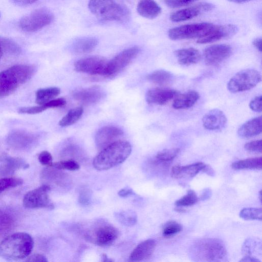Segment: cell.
<instances>
[{
	"label": "cell",
	"instance_id": "ac0fdd59",
	"mask_svg": "<svg viewBox=\"0 0 262 262\" xmlns=\"http://www.w3.org/2000/svg\"><path fill=\"white\" fill-rule=\"evenodd\" d=\"M179 92L166 88H154L149 90L146 94V100L149 104L164 105L176 97Z\"/></svg>",
	"mask_w": 262,
	"mask_h": 262
},
{
	"label": "cell",
	"instance_id": "74e56055",
	"mask_svg": "<svg viewBox=\"0 0 262 262\" xmlns=\"http://www.w3.org/2000/svg\"><path fill=\"white\" fill-rule=\"evenodd\" d=\"M49 167L59 170H68L71 171L77 170L79 169L80 166L75 160L70 159L52 163Z\"/></svg>",
	"mask_w": 262,
	"mask_h": 262
},
{
	"label": "cell",
	"instance_id": "c3c4849f",
	"mask_svg": "<svg viewBox=\"0 0 262 262\" xmlns=\"http://www.w3.org/2000/svg\"><path fill=\"white\" fill-rule=\"evenodd\" d=\"M91 193L88 189H83L79 194V202L83 205H88L91 201Z\"/></svg>",
	"mask_w": 262,
	"mask_h": 262
},
{
	"label": "cell",
	"instance_id": "8d00e7d4",
	"mask_svg": "<svg viewBox=\"0 0 262 262\" xmlns=\"http://www.w3.org/2000/svg\"><path fill=\"white\" fill-rule=\"evenodd\" d=\"M199 200V198L193 190H189L186 195L175 202V205L177 207L190 206L195 204Z\"/></svg>",
	"mask_w": 262,
	"mask_h": 262
},
{
	"label": "cell",
	"instance_id": "83f0119b",
	"mask_svg": "<svg viewBox=\"0 0 262 262\" xmlns=\"http://www.w3.org/2000/svg\"><path fill=\"white\" fill-rule=\"evenodd\" d=\"M98 43L93 37H84L76 39L72 45V51L76 54H85L92 51Z\"/></svg>",
	"mask_w": 262,
	"mask_h": 262
},
{
	"label": "cell",
	"instance_id": "44dd1931",
	"mask_svg": "<svg viewBox=\"0 0 262 262\" xmlns=\"http://www.w3.org/2000/svg\"><path fill=\"white\" fill-rule=\"evenodd\" d=\"M35 140V137L31 133L23 130H15L9 135L7 143L12 148L21 149L31 146Z\"/></svg>",
	"mask_w": 262,
	"mask_h": 262
},
{
	"label": "cell",
	"instance_id": "ba28073f",
	"mask_svg": "<svg viewBox=\"0 0 262 262\" xmlns=\"http://www.w3.org/2000/svg\"><path fill=\"white\" fill-rule=\"evenodd\" d=\"M53 19L54 16L49 10L39 9L22 17L19 25L24 31L33 32L49 25Z\"/></svg>",
	"mask_w": 262,
	"mask_h": 262
},
{
	"label": "cell",
	"instance_id": "4316f807",
	"mask_svg": "<svg viewBox=\"0 0 262 262\" xmlns=\"http://www.w3.org/2000/svg\"><path fill=\"white\" fill-rule=\"evenodd\" d=\"M199 94L195 91H189L178 94L174 100L172 106L175 109H184L192 107L199 99Z\"/></svg>",
	"mask_w": 262,
	"mask_h": 262
},
{
	"label": "cell",
	"instance_id": "f907efd6",
	"mask_svg": "<svg viewBox=\"0 0 262 262\" xmlns=\"http://www.w3.org/2000/svg\"><path fill=\"white\" fill-rule=\"evenodd\" d=\"M118 194L121 197L126 198L135 194V193L132 189L125 188L119 190Z\"/></svg>",
	"mask_w": 262,
	"mask_h": 262
},
{
	"label": "cell",
	"instance_id": "bcb514c9",
	"mask_svg": "<svg viewBox=\"0 0 262 262\" xmlns=\"http://www.w3.org/2000/svg\"><path fill=\"white\" fill-rule=\"evenodd\" d=\"M249 107L253 111L261 112L262 111V97L258 96L254 97L249 103Z\"/></svg>",
	"mask_w": 262,
	"mask_h": 262
},
{
	"label": "cell",
	"instance_id": "9c48e42d",
	"mask_svg": "<svg viewBox=\"0 0 262 262\" xmlns=\"http://www.w3.org/2000/svg\"><path fill=\"white\" fill-rule=\"evenodd\" d=\"M51 187L48 184L28 191L24 196L23 204L27 208H47L53 209L54 205L49 197Z\"/></svg>",
	"mask_w": 262,
	"mask_h": 262
},
{
	"label": "cell",
	"instance_id": "6f0895ef",
	"mask_svg": "<svg viewBox=\"0 0 262 262\" xmlns=\"http://www.w3.org/2000/svg\"><path fill=\"white\" fill-rule=\"evenodd\" d=\"M102 261L104 262H112L114 260L111 258H108L107 255L105 254H103L102 255Z\"/></svg>",
	"mask_w": 262,
	"mask_h": 262
},
{
	"label": "cell",
	"instance_id": "d4e9b609",
	"mask_svg": "<svg viewBox=\"0 0 262 262\" xmlns=\"http://www.w3.org/2000/svg\"><path fill=\"white\" fill-rule=\"evenodd\" d=\"M137 11L142 17L152 19L159 15L161 8L155 0H140Z\"/></svg>",
	"mask_w": 262,
	"mask_h": 262
},
{
	"label": "cell",
	"instance_id": "f6af8a7d",
	"mask_svg": "<svg viewBox=\"0 0 262 262\" xmlns=\"http://www.w3.org/2000/svg\"><path fill=\"white\" fill-rule=\"evenodd\" d=\"M196 0H165L166 5L172 8H178L189 4Z\"/></svg>",
	"mask_w": 262,
	"mask_h": 262
},
{
	"label": "cell",
	"instance_id": "4fadbf2b",
	"mask_svg": "<svg viewBox=\"0 0 262 262\" xmlns=\"http://www.w3.org/2000/svg\"><path fill=\"white\" fill-rule=\"evenodd\" d=\"M232 51L231 47L226 44L210 46L204 51V61L207 66L216 65L228 58Z\"/></svg>",
	"mask_w": 262,
	"mask_h": 262
},
{
	"label": "cell",
	"instance_id": "1f68e13d",
	"mask_svg": "<svg viewBox=\"0 0 262 262\" xmlns=\"http://www.w3.org/2000/svg\"><path fill=\"white\" fill-rule=\"evenodd\" d=\"M83 112V109L81 106L70 110L59 121V125L62 127H66L74 124L80 118Z\"/></svg>",
	"mask_w": 262,
	"mask_h": 262
},
{
	"label": "cell",
	"instance_id": "30bf717a",
	"mask_svg": "<svg viewBox=\"0 0 262 262\" xmlns=\"http://www.w3.org/2000/svg\"><path fill=\"white\" fill-rule=\"evenodd\" d=\"M140 51L139 47H133L119 53L107 62L104 76H113L121 71L138 55Z\"/></svg>",
	"mask_w": 262,
	"mask_h": 262
},
{
	"label": "cell",
	"instance_id": "5b68a950",
	"mask_svg": "<svg viewBox=\"0 0 262 262\" xmlns=\"http://www.w3.org/2000/svg\"><path fill=\"white\" fill-rule=\"evenodd\" d=\"M88 7L96 17L102 20L121 21L128 14L127 9L114 0H90Z\"/></svg>",
	"mask_w": 262,
	"mask_h": 262
},
{
	"label": "cell",
	"instance_id": "f5cc1de1",
	"mask_svg": "<svg viewBox=\"0 0 262 262\" xmlns=\"http://www.w3.org/2000/svg\"><path fill=\"white\" fill-rule=\"evenodd\" d=\"M202 171L207 173L210 176H213L214 175V171L213 169L208 165L205 164V166L202 169Z\"/></svg>",
	"mask_w": 262,
	"mask_h": 262
},
{
	"label": "cell",
	"instance_id": "d6a6232c",
	"mask_svg": "<svg viewBox=\"0 0 262 262\" xmlns=\"http://www.w3.org/2000/svg\"><path fill=\"white\" fill-rule=\"evenodd\" d=\"M116 220L122 225L126 226L135 225L137 222L136 213L133 210H122L115 213Z\"/></svg>",
	"mask_w": 262,
	"mask_h": 262
},
{
	"label": "cell",
	"instance_id": "6125c7cd",
	"mask_svg": "<svg viewBox=\"0 0 262 262\" xmlns=\"http://www.w3.org/2000/svg\"><path fill=\"white\" fill-rule=\"evenodd\" d=\"M261 191L260 190L259 193V200H260V202L261 201Z\"/></svg>",
	"mask_w": 262,
	"mask_h": 262
},
{
	"label": "cell",
	"instance_id": "6da1fadb",
	"mask_svg": "<svg viewBox=\"0 0 262 262\" xmlns=\"http://www.w3.org/2000/svg\"><path fill=\"white\" fill-rule=\"evenodd\" d=\"M34 242L26 232L12 234L0 244V256L7 260H18L27 258L32 252Z\"/></svg>",
	"mask_w": 262,
	"mask_h": 262
},
{
	"label": "cell",
	"instance_id": "db71d44e",
	"mask_svg": "<svg viewBox=\"0 0 262 262\" xmlns=\"http://www.w3.org/2000/svg\"><path fill=\"white\" fill-rule=\"evenodd\" d=\"M253 46L259 51L261 52V38H256L252 42Z\"/></svg>",
	"mask_w": 262,
	"mask_h": 262
},
{
	"label": "cell",
	"instance_id": "277c9868",
	"mask_svg": "<svg viewBox=\"0 0 262 262\" xmlns=\"http://www.w3.org/2000/svg\"><path fill=\"white\" fill-rule=\"evenodd\" d=\"M34 69L31 66H13L0 72V94L4 97L13 93L21 84L33 76Z\"/></svg>",
	"mask_w": 262,
	"mask_h": 262
},
{
	"label": "cell",
	"instance_id": "2e32d148",
	"mask_svg": "<svg viewBox=\"0 0 262 262\" xmlns=\"http://www.w3.org/2000/svg\"><path fill=\"white\" fill-rule=\"evenodd\" d=\"M237 31V26L234 25H215L210 33L201 38H198L197 42L201 44L212 42L232 36L235 34Z\"/></svg>",
	"mask_w": 262,
	"mask_h": 262
},
{
	"label": "cell",
	"instance_id": "4dcf8cb0",
	"mask_svg": "<svg viewBox=\"0 0 262 262\" xmlns=\"http://www.w3.org/2000/svg\"><path fill=\"white\" fill-rule=\"evenodd\" d=\"M146 78L152 83L163 85L171 82L173 75L170 72L166 70H158L148 74Z\"/></svg>",
	"mask_w": 262,
	"mask_h": 262
},
{
	"label": "cell",
	"instance_id": "7dc6e473",
	"mask_svg": "<svg viewBox=\"0 0 262 262\" xmlns=\"http://www.w3.org/2000/svg\"><path fill=\"white\" fill-rule=\"evenodd\" d=\"M257 245L256 241L249 238L247 239L243 247V251L247 254H251L252 251L254 250Z\"/></svg>",
	"mask_w": 262,
	"mask_h": 262
},
{
	"label": "cell",
	"instance_id": "816d5d0a",
	"mask_svg": "<svg viewBox=\"0 0 262 262\" xmlns=\"http://www.w3.org/2000/svg\"><path fill=\"white\" fill-rule=\"evenodd\" d=\"M37 0H12L15 4L19 6H27L32 4Z\"/></svg>",
	"mask_w": 262,
	"mask_h": 262
},
{
	"label": "cell",
	"instance_id": "f35d334b",
	"mask_svg": "<svg viewBox=\"0 0 262 262\" xmlns=\"http://www.w3.org/2000/svg\"><path fill=\"white\" fill-rule=\"evenodd\" d=\"M182 229V225L178 222L169 221L164 225L163 235L165 237H169L181 232Z\"/></svg>",
	"mask_w": 262,
	"mask_h": 262
},
{
	"label": "cell",
	"instance_id": "7402d4cb",
	"mask_svg": "<svg viewBox=\"0 0 262 262\" xmlns=\"http://www.w3.org/2000/svg\"><path fill=\"white\" fill-rule=\"evenodd\" d=\"M156 245V241L152 239H148L140 243L131 253L129 260L140 261L148 259L154 252Z\"/></svg>",
	"mask_w": 262,
	"mask_h": 262
},
{
	"label": "cell",
	"instance_id": "7a4b0ae2",
	"mask_svg": "<svg viewBox=\"0 0 262 262\" xmlns=\"http://www.w3.org/2000/svg\"><path fill=\"white\" fill-rule=\"evenodd\" d=\"M132 151L130 144L126 141H117L103 148L93 162L94 168L105 170L121 164Z\"/></svg>",
	"mask_w": 262,
	"mask_h": 262
},
{
	"label": "cell",
	"instance_id": "ee69618b",
	"mask_svg": "<svg viewBox=\"0 0 262 262\" xmlns=\"http://www.w3.org/2000/svg\"><path fill=\"white\" fill-rule=\"evenodd\" d=\"M44 111L41 105L38 106L22 107L19 108L18 112L21 114H36Z\"/></svg>",
	"mask_w": 262,
	"mask_h": 262
},
{
	"label": "cell",
	"instance_id": "681fc988",
	"mask_svg": "<svg viewBox=\"0 0 262 262\" xmlns=\"http://www.w3.org/2000/svg\"><path fill=\"white\" fill-rule=\"evenodd\" d=\"M26 261L31 262H47L48 259L43 255L37 253L29 255Z\"/></svg>",
	"mask_w": 262,
	"mask_h": 262
},
{
	"label": "cell",
	"instance_id": "ab89813d",
	"mask_svg": "<svg viewBox=\"0 0 262 262\" xmlns=\"http://www.w3.org/2000/svg\"><path fill=\"white\" fill-rule=\"evenodd\" d=\"M244 148L247 151L252 152L261 153L262 151V141L257 140L246 143Z\"/></svg>",
	"mask_w": 262,
	"mask_h": 262
},
{
	"label": "cell",
	"instance_id": "5bb4252c",
	"mask_svg": "<svg viewBox=\"0 0 262 262\" xmlns=\"http://www.w3.org/2000/svg\"><path fill=\"white\" fill-rule=\"evenodd\" d=\"M214 6L210 3H201L192 7L178 10L170 15L173 22H180L193 18L201 13L211 10Z\"/></svg>",
	"mask_w": 262,
	"mask_h": 262
},
{
	"label": "cell",
	"instance_id": "e0dca14e",
	"mask_svg": "<svg viewBox=\"0 0 262 262\" xmlns=\"http://www.w3.org/2000/svg\"><path fill=\"white\" fill-rule=\"evenodd\" d=\"M227 122L224 113L215 108L207 113L202 118L204 128L211 130H220L225 128Z\"/></svg>",
	"mask_w": 262,
	"mask_h": 262
},
{
	"label": "cell",
	"instance_id": "11a10c76",
	"mask_svg": "<svg viewBox=\"0 0 262 262\" xmlns=\"http://www.w3.org/2000/svg\"><path fill=\"white\" fill-rule=\"evenodd\" d=\"M239 261H252V262H258L260 261L258 259L252 257L250 255H247L242 259H241Z\"/></svg>",
	"mask_w": 262,
	"mask_h": 262
},
{
	"label": "cell",
	"instance_id": "b9f144b4",
	"mask_svg": "<svg viewBox=\"0 0 262 262\" xmlns=\"http://www.w3.org/2000/svg\"><path fill=\"white\" fill-rule=\"evenodd\" d=\"M66 104V100L63 98L52 99L47 103L42 104L44 111L49 108L61 107Z\"/></svg>",
	"mask_w": 262,
	"mask_h": 262
},
{
	"label": "cell",
	"instance_id": "603a6c76",
	"mask_svg": "<svg viewBox=\"0 0 262 262\" xmlns=\"http://www.w3.org/2000/svg\"><path fill=\"white\" fill-rule=\"evenodd\" d=\"M205 164L197 162L186 166L175 165L171 171V176L174 179L189 178L196 176L202 171Z\"/></svg>",
	"mask_w": 262,
	"mask_h": 262
},
{
	"label": "cell",
	"instance_id": "9f6ffc18",
	"mask_svg": "<svg viewBox=\"0 0 262 262\" xmlns=\"http://www.w3.org/2000/svg\"><path fill=\"white\" fill-rule=\"evenodd\" d=\"M211 194V191L209 189H204V192H203L201 195V200H205L208 199Z\"/></svg>",
	"mask_w": 262,
	"mask_h": 262
},
{
	"label": "cell",
	"instance_id": "484cf974",
	"mask_svg": "<svg viewBox=\"0 0 262 262\" xmlns=\"http://www.w3.org/2000/svg\"><path fill=\"white\" fill-rule=\"evenodd\" d=\"M179 64L189 66L196 63L201 59V54L199 50L193 48L179 49L174 51Z\"/></svg>",
	"mask_w": 262,
	"mask_h": 262
},
{
	"label": "cell",
	"instance_id": "f1b7e54d",
	"mask_svg": "<svg viewBox=\"0 0 262 262\" xmlns=\"http://www.w3.org/2000/svg\"><path fill=\"white\" fill-rule=\"evenodd\" d=\"M60 90L57 87L41 89L36 92V103L39 105L43 104L57 96Z\"/></svg>",
	"mask_w": 262,
	"mask_h": 262
},
{
	"label": "cell",
	"instance_id": "836d02e7",
	"mask_svg": "<svg viewBox=\"0 0 262 262\" xmlns=\"http://www.w3.org/2000/svg\"><path fill=\"white\" fill-rule=\"evenodd\" d=\"M180 152V149L172 148L165 149L159 151L156 155V161L159 163H166L172 161Z\"/></svg>",
	"mask_w": 262,
	"mask_h": 262
},
{
	"label": "cell",
	"instance_id": "7bdbcfd3",
	"mask_svg": "<svg viewBox=\"0 0 262 262\" xmlns=\"http://www.w3.org/2000/svg\"><path fill=\"white\" fill-rule=\"evenodd\" d=\"M39 162L43 165L50 166L52 164V156L48 151L44 150L40 152L38 156Z\"/></svg>",
	"mask_w": 262,
	"mask_h": 262
},
{
	"label": "cell",
	"instance_id": "8fae6325",
	"mask_svg": "<svg viewBox=\"0 0 262 262\" xmlns=\"http://www.w3.org/2000/svg\"><path fill=\"white\" fill-rule=\"evenodd\" d=\"M89 239L95 244L105 247L112 245L118 238L119 232L117 229L109 224H101L89 233Z\"/></svg>",
	"mask_w": 262,
	"mask_h": 262
},
{
	"label": "cell",
	"instance_id": "e575fe53",
	"mask_svg": "<svg viewBox=\"0 0 262 262\" xmlns=\"http://www.w3.org/2000/svg\"><path fill=\"white\" fill-rule=\"evenodd\" d=\"M239 216L245 220H259L262 219L261 208H245L239 212Z\"/></svg>",
	"mask_w": 262,
	"mask_h": 262
},
{
	"label": "cell",
	"instance_id": "d590c367",
	"mask_svg": "<svg viewBox=\"0 0 262 262\" xmlns=\"http://www.w3.org/2000/svg\"><path fill=\"white\" fill-rule=\"evenodd\" d=\"M23 180L16 177H4L0 178V194L4 191L11 188L21 185Z\"/></svg>",
	"mask_w": 262,
	"mask_h": 262
},
{
	"label": "cell",
	"instance_id": "60d3db41",
	"mask_svg": "<svg viewBox=\"0 0 262 262\" xmlns=\"http://www.w3.org/2000/svg\"><path fill=\"white\" fill-rule=\"evenodd\" d=\"M8 212L0 211V229H5L13 224V218Z\"/></svg>",
	"mask_w": 262,
	"mask_h": 262
},
{
	"label": "cell",
	"instance_id": "9a60e30c",
	"mask_svg": "<svg viewBox=\"0 0 262 262\" xmlns=\"http://www.w3.org/2000/svg\"><path fill=\"white\" fill-rule=\"evenodd\" d=\"M123 132L114 126H106L100 129L96 134L95 142L97 147L102 149L110 144L118 141Z\"/></svg>",
	"mask_w": 262,
	"mask_h": 262
},
{
	"label": "cell",
	"instance_id": "7c38bea8",
	"mask_svg": "<svg viewBox=\"0 0 262 262\" xmlns=\"http://www.w3.org/2000/svg\"><path fill=\"white\" fill-rule=\"evenodd\" d=\"M107 62L102 57L91 56L78 60L74 67L78 72L104 76Z\"/></svg>",
	"mask_w": 262,
	"mask_h": 262
},
{
	"label": "cell",
	"instance_id": "ffe728a7",
	"mask_svg": "<svg viewBox=\"0 0 262 262\" xmlns=\"http://www.w3.org/2000/svg\"><path fill=\"white\" fill-rule=\"evenodd\" d=\"M22 159L7 156H0V176H8L21 168L28 167Z\"/></svg>",
	"mask_w": 262,
	"mask_h": 262
},
{
	"label": "cell",
	"instance_id": "3957f363",
	"mask_svg": "<svg viewBox=\"0 0 262 262\" xmlns=\"http://www.w3.org/2000/svg\"><path fill=\"white\" fill-rule=\"evenodd\" d=\"M192 258L197 261H225L227 253L223 242L215 238H206L196 242L191 249Z\"/></svg>",
	"mask_w": 262,
	"mask_h": 262
},
{
	"label": "cell",
	"instance_id": "8992f818",
	"mask_svg": "<svg viewBox=\"0 0 262 262\" xmlns=\"http://www.w3.org/2000/svg\"><path fill=\"white\" fill-rule=\"evenodd\" d=\"M215 25L209 23H196L179 26L168 31L169 38L173 40L201 38L210 33Z\"/></svg>",
	"mask_w": 262,
	"mask_h": 262
},
{
	"label": "cell",
	"instance_id": "f546056e",
	"mask_svg": "<svg viewBox=\"0 0 262 262\" xmlns=\"http://www.w3.org/2000/svg\"><path fill=\"white\" fill-rule=\"evenodd\" d=\"M261 157L248 158L236 161L231 165L232 168L241 169H261Z\"/></svg>",
	"mask_w": 262,
	"mask_h": 262
},
{
	"label": "cell",
	"instance_id": "52a82bcc",
	"mask_svg": "<svg viewBox=\"0 0 262 262\" xmlns=\"http://www.w3.org/2000/svg\"><path fill=\"white\" fill-rule=\"evenodd\" d=\"M261 80L260 73L256 70L248 69L235 74L228 81L227 89L232 93L249 90Z\"/></svg>",
	"mask_w": 262,
	"mask_h": 262
},
{
	"label": "cell",
	"instance_id": "94428289",
	"mask_svg": "<svg viewBox=\"0 0 262 262\" xmlns=\"http://www.w3.org/2000/svg\"><path fill=\"white\" fill-rule=\"evenodd\" d=\"M176 210L177 211H179V212H180L184 211V210H183L182 208H177Z\"/></svg>",
	"mask_w": 262,
	"mask_h": 262
},
{
	"label": "cell",
	"instance_id": "d6986e66",
	"mask_svg": "<svg viewBox=\"0 0 262 262\" xmlns=\"http://www.w3.org/2000/svg\"><path fill=\"white\" fill-rule=\"evenodd\" d=\"M104 97V91L97 86L79 90L73 93L75 100L86 104L96 103Z\"/></svg>",
	"mask_w": 262,
	"mask_h": 262
},
{
	"label": "cell",
	"instance_id": "cb8c5ba5",
	"mask_svg": "<svg viewBox=\"0 0 262 262\" xmlns=\"http://www.w3.org/2000/svg\"><path fill=\"white\" fill-rule=\"evenodd\" d=\"M262 130L261 116L252 118L243 124L238 129L237 134L242 138H250L260 134Z\"/></svg>",
	"mask_w": 262,
	"mask_h": 262
},
{
	"label": "cell",
	"instance_id": "91938a15",
	"mask_svg": "<svg viewBox=\"0 0 262 262\" xmlns=\"http://www.w3.org/2000/svg\"><path fill=\"white\" fill-rule=\"evenodd\" d=\"M4 50L2 46V42H1V39L0 37V59L1 58L2 56H3L4 54Z\"/></svg>",
	"mask_w": 262,
	"mask_h": 262
},
{
	"label": "cell",
	"instance_id": "680465c9",
	"mask_svg": "<svg viewBox=\"0 0 262 262\" xmlns=\"http://www.w3.org/2000/svg\"><path fill=\"white\" fill-rule=\"evenodd\" d=\"M228 1L230 2H233V3L241 4V3H244L245 2H249V1H250L252 0H228Z\"/></svg>",
	"mask_w": 262,
	"mask_h": 262
}]
</instances>
